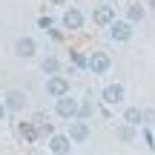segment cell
Listing matches in <instances>:
<instances>
[{
    "instance_id": "6da1fadb",
    "label": "cell",
    "mask_w": 155,
    "mask_h": 155,
    "mask_svg": "<svg viewBox=\"0 0 155 155\" xmlns=\"http://www.w3.org/2000/svg\"><path fill=\"white\" fill-rule=\"evenodd\" d=\"M61 26L66 29V32H81L83 26H86V15H83L81 6H66L61 15Z\"/></svg>"
},
{
    "instance_id": "7a4b0ae2",
    "label": "cell",
    "mask_w": 155,
    "mask_h": 155,
    "mask_svg": "<svg viewBox=\"0 0 155 155\" xmlns=\"http://www.w3.org/2000/svg\"><path fill=\"white\" fill-rule=\"evenodd\" d=\"M3 106H6V112H9V115H20V112L29 106V95L23 92V89H6Z\"/></svg>"
},
{
    "instance_id": "3957f363",
    "label": "cell",
    "mask_w": 155,
    "mask_h": 155,
    "mask_svg": "<svg viewBox=\"0 0 155 155\" xmlns=\"http://www.w3.org/2000/svg\"><path fill=\"white\" fill-rule=\"evenodd\" d=\"M89 75H109L112 72V58L109 52L98 49V52H89V66H86Z\"/></svg>"
},
{
    "instance_id": "277c9868",
    "label": "cell",
    "mask_w": 155,
    "mask_h": 155,
    "mask_svg": "<svg viewBox=\"0 0 155 155\" xmlns=\"http://www.w3.org/2000/svg\"><path fill=\"white\" fill-rule=\"evenodd\" d=\"M78 104H81V101L72 98V92L63 95V98L55 101V115L61 118V121H75V118H78Z\"/></svg>"
},
{
    "instance_id": "5b68a950",
    "label": "cell",
    "mask_w": 155,
    "mask_h": 155,
    "mask_svg": "<svg viewBox=\"0 0 155 155\" xmlns=\"http://www.w3.org/2000/svg\"><path fill=\"white\" fill-rule=\"evenodd\" d=\"M92 23L98 29H109L112 23H115V6H112L109 0L98 3V6H95V12H92Z\"/></svg>"
},
{
    "instance_id": "8992f818",
    "label": "cell",
    "mask_w": 155,
    "mask_h": 155,
    "mask_svg": "<svg viewBox=\"0 0 155 155\" xmlns=\"http://www.w3.org/2000/svg\"><path fill=\"white\" fill-rule=\"evenodd\" d=\"M43 89H46V95L49 98H63V95H69V89H72V83H69V78L66 75H52V78H46V83H43Z\"/></svg>"
},
{
    "instance_id": "52a82bcc",
    "label": "cell",
    "mask_w": 155,
    "mask_h": 155,
    "mask_svg": "<svg viewBox=\"0 0 155 155\" xmlns=\"http://www.w3.org/2000/svg\"><path fill=\"white\" fill-rule=\"evenodd\" d=\"M124 98H127V86H124V83H106V86L101 89L104 106H121Z\"/></svg>"
},
{
    "instance_id": "ba28073f",
    "label": "cell",
    "mask_w": 155,
    "mask_h": 155,
    "mask_svg": "<svg viewBox=\"0 0 155 155\" xmlns=\"http://www.w3.org/2000/svg\"><path fill=\"white\" fill-rule=\"evenodd\" d=\"M15 58L17 61H32V58H38V40L29 38V35L17 38L15 40Z\"/></svg>"
},
{
    "instance_id": "9c48e42d",
    "label": "cell",
    "mask_w": 155,
    "mask_h": 155,
    "mask_svg": "<svg viewBox=\"0 0 155 155\" xmlns=\"http://www.w3.org/2000/svg\"><path fill=\"white\" fill-rule=\"evenodd\" d=\"M109 40H115V43H127V40H132V35H135V29H132V23H127V20H118L115 17V23H112L109 29Z\"/></svg>"
},
{
    "instance_id": "30bf717a",
    "label": "cell",
    "mask_w": 155,
    "mask_h": 155,
    "mask_svg": "<svg viewBox=\"0 0 155 155\" xmlns=\"http://www.w3.org/2000/svg\"><path fill=\"white\" fill-rule=\"evenodd\" d=\"M66 135H69V141H72V144H86V141L92 138V127H89L86 121H69Z\"/></svg>"
},
{
    "instance_id": "8fae6325",
    "label": "cell",
    "mask_w": 155,
    "mask_h": 155,
    "mask_svg": "<svg viewBox=\"0 0 155 155\" xmlns=\"http://www.w3.org/2000/svg\"><path fill=\"white\" fill-rule=\"evenodd\" d=\"M46 147H49V152H52V155H69L75 144L69 141V135H66V132H55L49 141H46Z\"/></svg>"
},
{
    "instance_id": "7c38bea8",
    "label": "cell",
    "mask_w": 155,
    "mask_h": 155,
    "mask_svg": "<svg viewBox=\"0 0 155 155\" xmlns=\"http://www.w3.org/2000/svg\"><path fill=\"white\" fill-rule=\"evenodd\" d=\"M124 20L132 23V26L144 23V20H147V6H144V3H138V0H132V3L124 9Z\"/></svg>"
},
{
    "instance_id": "4fadbf2b",
    "label": "cell",
    "mask_w": 155,
    "mask_h": 155,
    "mask_svg": "<svg viewBox=\"0 0 155 155\" xmlns=\"http://www.w3.org/2000/svg\"><path fill=\"white\" fill-rule=\"evenodd\" d=\"M32 124L38 127V141H40V138H43V141H49L52 135H55V127H52V121L43 115V112H40V115H35V121H32Z\"/></svg>"
},
{
    "instance_id": "5bb4252c",
    "label": "cell",
    "mask_w": 155,
    "mask_h": 155,
    "mask_svg": "<svg viewBox=\"0 0 155 155\" xmlns=\"http://www.w3.org/2000/svg\"><path fill=\"white\" fill-rule=\"evenodd\" d=\"M40 72H43L46 78L61 75V58H58V55H46L43 61H40Z\"/></svg>"
},
{
    "instance_id": "9a60e30c",
    "label": "cell",
    "mask_w": 155,
    "mask_h": 155,
    "mask_svg": "<svg viewBox=\"0 0 155 155\" xmlns=\"http://www.w3.org/2000/svg\"><path fill=\"white\" fill-rule=\"evenodd\" d=\"M17 135H20L26 144H35V141H38V127H35L32 121H20L17 124Z\"/></svg>"
},
{
    "instance_id": "2e32d148",
    "label": "cell",
    "mask_w": 155,
    "mask_h": 155,
    "mask_svg": "<svg viewBox=\"0 0 155 155\" xmlns=\"http://www.w3.org/2000/svg\"><path fill=\"white\" fill-rule=\"evenodd\" d=\"M124 124H129V127H141V124H144V109H138V106H127V109H124Z\"/></svg>"
},
{
    "instance_id": "e0dca14e",
    "label": "cell",
    "mask_w": 155,
    "mask_h": 155,
    "mask_svg": "<svg viewBox=\"0 0 155 155\" xmlns=\"http://www.w3.org/2000/svg\"><path fill=\"white\" fill-rule=\"evenodd\" d=\"M135 138H138L135 127H129V124H121V127H118V141H121V144H132Z\"/></svg>"
},
{
    "instance_id": "ac0fdd59",
    "label": "cell",
    "mask_w": 155,
    "mask_h": 155,
    "mask_svg": "<svg viewBox=\"0 0 155 155\" xmlns=\"http://www.w3.org/2000/svg\"><path fill=\"white\" fill-rule=\"evenodd\" d=\"M69 61H72V69H86L89 66V55H83V52H78V49L69 52Z\"/></svg>"
},
{
    "instance_id": "d6986e66",
    "label": "cell",
    "mask_w": 155,
    "mask_h": 155,
    "mask_svg": "<svg viewBox=\"0 0 155 155\" xmlns=\"http://www.w3.org/2000/svg\"><path fill=\"white\" fill-rule=\"evenodd\" d=\"M92 112H95L92 101H86V98H83L81 104H78V118H75V121H89V118H92Z\"/></svg>"
},
{
    "instance_id": "ffe728a7",
    "label": "cell",
    "mask_w": 155,
    "mask_h": 155,
    "mask_svg": "<svg viewBox=\"0 0 155 155\" xmlns=\"http://www.w3.org/2000/svg\"><path fill=\"white\" fill-rule=\"evenodd\" d=\"M144 124H152L155 127V109H144Z\"/></svg>"
},
{
    "instance_id": "44dd1931",
    "label": "cell",
    "mask_w": 155,
    "mask_h": 155,
    "mask_svg": "<svg viewBox=\"0 0 155 155\" xmlns=\"http://www.w3.org/2000/svg\"><path fill=\"white\" fill-rule=\"evenodd\" d=\"M6 115H9V112H6V106H3V98H0V121H6Z\"/></svg>"
},
{
    "instance_id": "7402d4cb",
    "label": "cell",
    "mask_w": 155,
    "mask_h": 155,
    "mask_svg": "<svg viewBox=\"0 0 155 155\" xmlns=\"http://www.w3.org/2000/svg\"><path fill=\"white\" fill-rule=\"evenodd\" d=\"M69 0H49V6H66Z\"/></svg>"
},
{
    "instance_id": "603a6c76",
    "label": "cell",
    "mask_w": 155,
    "mask_h": 155,
    "mask_svg": "<svg viewBox=\"0 0 155 155\" xmlns=\"http://www.w3.org/2000/svg\"><path fill=\"white\" fill-rule=\"evenodd\" d=\"M147 9H152V12H155V0H147Z\"/></svg>"
},
{
    "instance_id": "cb8c5ba5",
    "label": "cell",
    "mask_w": 155,
    "mask_h": 155,
    "mask_svg": "<svg viewBox=\"0 0 155 155\" xmlns=\"http://www.w3.org/2000/svg\"><path fill=\"white\" fill-rule=\"evenodd\" d=\"M152 138H155V127H152Z\"/></svg>"
}]
</instances>
